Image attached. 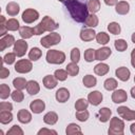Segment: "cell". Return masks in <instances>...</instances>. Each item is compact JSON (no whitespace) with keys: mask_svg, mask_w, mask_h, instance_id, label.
Returning a JSON list of instances; mask_svg holds the SVG:
<instances>
[{"mask_svg":"<svg viewBox=\"0 0 135 135\" xmlns=\"http://www.w3.org/2000/svg\"><path fill=\"white\" fill-rule=\"evenodd\" d=\"M41 55H42L41 50L39 47H36L35 46V47L31 49V51L28 52V59L32 60V61H37L38 59H40Z\"/></svg>","mask_w":135,"mask_h":135,"instance_id":"cell-36","label":"cell"},{"mask_svg":"<svg viewBox=\"0 0 135 135\" xmlns=\"http://www.w3.org/2000/svg\"><path fill=\"white\" fill-rule=\"evenodd\" d=\"M0 110L1 111H12L13 110V104L11 102L2 101V102H0Z\"/></svg>","mask_w":135,"mask_h":135,"instance_id":"cell-51","label":"cell"},{"mask_svg":"<svg viewBox=\"0 0 135 135\" xmlns=\"http://www.w3.org/2000/svg\"><path fill=\"white\" fill-rule=\"evenodd\" d=\"M117 113H118V115H119L121 118H123V119L127 120V121L135 120V111L129 109L128 107H124V105L118 107Z\"/></svg>","mask_w":135,"mask_h":135,"instance_id":"cell-9","label":"cell"},{"mask_svg":"<svg viewBox=\"0 0 135 135\" xmlns=\"http://www.w3.org/2000/svg\"><path fill=\"white\" fill-rule=\"evenodd\" d=\"M134 82H135V76H134Z\"/></svg>","mask_w":135,"mask_h":135,"instance_id":"cell-59","label":"cell"},{"mask_svg":"<svg viewBox=\"0 0 135 135\" xmlns=\"http://www.w3.org/2000/svg\"><path fill=\"white\" fill-rule=\"evenodd\" d=\"M19 35L21 36L22 39H30L34 34V27H30V26H20L19 28Z\"/></svg>","mask_w":135,"mask_h":135,"instance_id":"cell-26","label":"cell"},{"mask_svg":"<svg viewBox=\"0 0 135 135\" xmlns=\"http://www.w3.org/2000/svg\"><path fill=\"white\" fill-rule=\"evenodd\" d=\"M21 18H22V20H23L24 23L31 24L34 21H36V20L39 19V13L36 9H34V8H26L22 13Z\"/></svg>","mask_w":135,"mask_h":135,"instance_id":"cell-8","label":"cell"},{"mask_svg":"<svg viewBox=\"0 0 135 135\" xmlns=\"http://www.w3.org/2000/svg\"><path fill=\"white\" fill-rule=\"evenodd\" d=\"M75 116H76V118H77L79 121L84 122V121H86V120L89 119V117H90V113H89L86 110H83V111H77L76 114H75Z\"/></svg>","mask_w":135,"mask_h":135,"instance_id":"cell-46","label":"cell"},{"mask_svg":"<svg viewBox=\"0 0 135 135\" xmlns=\"http://www.w3.org/2000/svg\"><path fill=\"white\" fill-rule=\"evenodd\" d=\"M59 27V23L54 21L50 16H44L42 20L34 27V34L35 35H41L45 32H54Z\"/></svg>","mask_w":135,"mask_h":135,"instance_id":"cell-2","label":"cell"},{"mask_svg":"<svg viewBox=\"0 0 135 135\" xmlns=\"http://www.w3.org/2000/svg\"><path fill=\"white\" fill-rule=\"evenodd\" d=\"M111 115H112V111L109 108H101L98 111V118L99 121L101 122H108L111 118Z\"/></svg>","mask_w":135,"mask_h":135,"instance_id":"cell-25","label":"cell"},{"mask_svg":"<svg viewBox=\"0 0 135 135\" xmlns=\"http://www.w3.org/2000/svg\"><path fill=\"white\" fill-rule=\"evenodd\" d=\"M11 97H12V99H13L14 101H16V102H21V101H23V99H24V94H23L22 90H17V89H15V91L12 92Z\"/></svg>","mask_w":135,"mask_h":135,"instance_id":"cell-44","label":"cell"},{"mask_svg":"<svg viewBox=\"0 0 135 135\" xmlns=\"http://www.w3.org/2000/svg\"><path fill=\"white\" fill-rule=\"evenodd\" d=\"M109 71H110V66L107 63H103L102 61L94 66V73L98 76H104L109 73Z\"/></svg>","mask_w":135,"mask_h":135,"instance_id":"cell-21","label":"cell"},{"mask_svg":"<svg viewBox=\"0 0 135 135\" xmlns=\"http://www.w3.org/2000/svg\"><path fill=\"white\" fill-rule=\"evenodd\" d=\"M86 6H88L89 12H91L92 14H95L99 12L100 9V1L99 0H88Z\"/></svg>","mask_w":135,"mask_h":135,"instance_id":"cell-30","label":"cell"},{"mask_svg":"<svg viewBox=\"0 0 135 135\" xmlns=\"http://www.w3.org/2000/svg\"><path fill=\"white\" fill-rule=\"evenodd\" d=\"M8 75H9V70L6 69V68H4V66L2 65V66H1V70H0V78L4 79V78H6Z\"/></svg>","mask_w":135,"mask_h":135,"instance_id":"cell-52","label":"cell"},{"mask_svg":"<svg viewBox=\"0 0 135 135\" xmlns=\"http://www.w3.org/2000/svg\"><path fill=\"white\" fill-rule=\"evenodd\" d=\"M56 100L60 103H64L70 99V91L66 88H60L55 93Z\"/></svg>","mask_w":135,"mask_h":135,"instance_id":"cell-14","label":"cell"},{"mask_svg":"<svg viewBox=\"0 0 135 135\" xmlns=\"http://www.w3.org/2000/svg\"><path fill=\"white\" fill-rule=\"evenodd\" d=\"M65 133H66V135H76V134L81 135L82 131H81V128L78 124L72 122V123L68 124V127L65 129Z\"/></svg>","mask_w":135,"mask_h":135,"instance_id":"cell-28","label":"cell"},{"mask_svg":"<svg viewBox=\"0 0 135 135\" xmlns=\"http://www.w3.org/2000/svg\"><path fill=\"white\" fill-rule=\"evenodd\" d=\"M97 43L99 44H102V45H105L109 41H110V36L105 33V32H100L98 34H96V37H95Z\"/></svg>","mask_w":135,"mask_h":135,"instance_id":"cell-38","label":"cell"},{"mask_svg":"<svg viewBox=\"0 0 135 135\" xmlns=\"http://www.w3.org/2000/svg\"><path fill=\"white\" fill-rule=\"evenodd\" d=\"M12 94L9 86L6 83H2L0 85V98L1 99H6L8 98V96Z\"/></svg>","mask_w":135,"mask_h":135,"instance_id":"cell-43","label":"cell"},{"mask_svg":"<svg viewBox=\"0 0 135 135\" xmlns=\"http://www.w3.org/2000/svg\"><path fill=\"white\" fill-rule=\"evenodd\" d=\"M64 5L72 19L78 23L84 22L86 17L89 16V9L86 3L84 2H81L79 0H68L64 2Z\"/></svg>","mask_w":135,"mask_h":135,"instance_id":"cell-1","label":"cell"},{"mask_svg":"<svg viewBox=\"0 0 135 135\" xmlns=\"http://www.w3.org/2000/svg\"><path fill=\"white\" fill-rule=\"evenodd\" d=\"M112 54V50L108 46H102L98 50H96V60L98 61H104L107 60Z\"/></svg>","mask_w":135,"mask_h":135,"instance_id":"cell-15","label":"cell"},{"mask_svg":"<svg viewBox=\"0 0 135 135\" xmlns=\"http://www.w3.org/2000/svg\"><path fill=\"white\" fill-rule=\"evenodd\" d=\"M16 57H17V55L13 52H9V53H6L5 55H4V57H2L1 58V61H2V63H6V64H13V63H15V61H16Z\"/></svg>","mask_w":135,"mask_h":135,"instance_id":"cell-41","label":"cell"},{"mask_svg":"<svg viewBox=\"0 0 135 135\" xmlns=\"http://www.w3.org/2000/svg\"><path fill=\"white\" fill-rule=\"evenodd\" d=\"M131 64L135 69V49H133L131 52Z\"/></svg>","mask_w":135,"mask_h":135,"instance_id":"cell-53","label":"cell"},{"mask_svg":"<svg viewBox=\"0 0 135 135\" xmlns=\"http://www.w3.org/2000/svg\"><path fill=\"white\" fill-rule=\"evenodd\" d=\"M82 83H83V85L85 88L90 89V88H93V86H95L97 84V79L93 75H85L82 78Z\"/></svg>","mask_w":135,"mask_h":135,"instance_id":"cell-29","label":"cell"},{"mask_svg":"<svg viewBox=\"0 0 135 135\" xmlns=\"http://www.w3.org/2000/svg\"><path fill=\"white\" fill-rule=\"evenodd\" d=\"M26 92L30 95H37L40 92V85L36 80H30L26 84Z\"/></svg>","mask_w":135,"mask_h":135,"instance_id":"cell-22","label":"cell"},{"mask_svg":"<svg viewBox=\"0 0 135 135\" xmlns=\"http://www.w3.org/2000/svg\"><path fill=\"white\" fill-rule=\"evenodd\" d=\"M7 33V28H6V19L3 15L0 16V36H5Z\"/></svg>","mask_w":135,"mask_h":135,"instance_id":"cell-48","label":"cell"},{"mask_svg":"<svg viewBox=\"0 0 135 135\" xmlns=\"http://www.w3.org/2000/svg\"><path fill=\"white\" fill-rule=\"evenodd\" d=\"M19 12H20V6H19V4L17 2L12 1V2H8L6 4V13L9 16H12V17L17 16L19 14Z\"/></svg>","mask_w":135,"mask_h":135,"instance_id":"cell-24","label":"cell"},{"mask_svg":"<svg viewBox=\"0 0 135 135\" xmlns=\"http://www.w3.org/2000/svg\"><path fill=\"white\" fill-rule=\"evenodd\" d=\"M131 40H132L133 43H135V32L132 34V36H131Z\"/></svg>","mask_w":135,"mask_h":135,"instance_id":"cell-57","label":"cell"},{"mask_svg":"<svg viewBox=\"0 0 135 135\" xmlns=\"http://www.w3.org/2000/svg\"><path fill=\"white\" fill-rule=\"evenodd\" d=\"M65 70H66L68 74H69L70 76H72V77L77 76L78 73H79V66H78L77 63H75V62H70V63H68V65L65 66Z\"/></svg>","mask_w":135,"mask_h":135,"instance_id":"cell-34","label":"cell"},{"mask_svg":"<svg viewBox=\"0 0 135 135\" xmlns=\"http://www.w3.org/2000/svg\"><path fill=\"white\" fill-rule=\"evenodd\" d=\"M26 84H27V81L25 78L23 77H17L13 80V85L15 89L17 90H23V89H26Z\"/></svg>","mask_w":135,"mask_h":135,"instance_id":"cell-32","label":"cell"},{"mask_svg":"<svg viewBox=\"0 0 135 135\" xmlns=\"http://www.w3.org/2000/svg\"><path fill=\"white\" fill-rule=\"evenodd\" d=\"M47 134L57 135V132L55 130H51V129H47V128H42L38 131V135H47Z\"/></svg>","mask_w":135,"mask_h":135,"instance_id":"cell-50","label":"cell"},{"mask_svg":"<svg viewBox=\"0 0 135 135\" xmlns=\"http://www.w3.org/2000/svg\"><path fill=\"white\" fill-rule=\"evenodd\" d=\"M115 75L116 77L121 80V81H128L130 79V76H131V72L128 68L126 66H120V68H117L115 70Z\"/></svg>","mask_w":135,"mask_h":135,"instance_id":"cell-16","label":"cell"},{"mask_svg":"<svg viewBox=\"0 0 135 135\" xmlns=\"http://www.w3.org/2000/svg\"><path fill=\"white\" fill-rule=\"evenodd\" d=\"M60 41H61L60 34L59 33H56V32H51L49 35H46V36H44V37L41 38L40 44L43 47H45V49H50L51 46L58 44Z\"/></svg>","mask_w":135,"mask_h":135,"instance_id":"cell-5","label":"cell"},{"mask_svg":"<svg viewBox=\"0 0 135 135\" xmlns=\"http://www.w3.org/2000/svg\"><path fill=\"white\" fill-rule=\"evenodd\" d=\"M57 121H58V115L56 112L50 111L43 116V122L49 126H54Z\"/></svg>","mask_w":135,"mask_h":135,"instance_id":"cell-23","label":"cell"},{"mask_svg":"<svg viewBox=\"0 0 135 135\" xmlns=\"http://www.w3.org/2000/svg\"><path fill=\"white\" fill-rule=\"evenodd\" d=\"M108 31L113 35H119L121 32V27H120L118 22L113 21V22H110L108 24Z\"/></svg>","mask_w":135,"mask_h":135,"instance_id":"cell-40","label":"cell"},{"mask_svg":"<svg viewBox=\"0 0 135 135\" xmlns=\"http://www.w3.org/2000/svg\"><path fill=\"white\" fill-rule=\"evenodd\" d=\"M70 58H71L72 62H75V63H78V62H79V60H80V51H79L78 47L72 49Z\"/></svg>","mask_w":135,"mask_h":135,"instance_id":"cell-47","label":"cell"},{"mask_svg":"<svg viewBox=\"0 0 135 135\" xmlns=\"http://www.w3.org/2000/svg\"><path fill=\"white\" fill-rule=\"evenodd\" d=\"M45 60L50 64H62L65 61V54L62 51L50 50L46 52Z\"/></svg>","mask_w":135,"mask_h":135,"instance_id":"cell-3","label":"cell"},{"mask_svg":"<svg viewBox=\"0 0 135 135\" xmlns=\"http://www.w3.org/2000/svg\"><path fill=\"white\" fill-rule=\"evenodd\" d=\"M96 32L94 31V28L92 27H85V28H82L80 31V39L84 42H89V41H92L93 39H95L96 37Z\"/></svg>","mask_w":135,"mask_h":135,"instance_id":"cell-11","label":"cell"},{"mask_svg":"<svg viewBox=\"0 0 135 135\" xmlns=\"http://www.w3.org/2000/svg\"><path fill=\"white\" fill-rule=\"evenodd\" d=\"M6 134H7V135H23V130H22L19 126L14 124V126L7 131Z\"/></svg>","mask_w":135,"mask_h":135,"instance_id":"cell-49","label":"cell"},{"mask_svg":"<svg viewBox=\"0 0 135 135\" xmlns=\"http://www.w3.org/2000/svg\"><path fill=\"white\" fill-rule=\"evenodd\" d=\"M89 101L88 99H84V98H79L78 100H76L75 102V110L76 111H83V110H86L88 107H89Z\"/></svg>","mask_w":135,"mask_h":135,"instance_id":"cell-39","label":"cell"},{"mask_svg":"<svg viewBox=\"0 0 135 135\" xmlns=\"http://www.w3.org/2000/svg\"><path fill=\"white\" fill-rule=\"evenodd\" d=\"M68 75H69V74H68L66 70H62V69L56 70L55 73H54V76L57 78L58 81H64V80H66Z\"/></svg>","mask_w":135,"mask_h":135,"instance_id":"cell-45","label":"cell"},{"mask_svg":"<svg viewBox=\"0 0 135 135\" xmlns=\"http://www.w3.org/2000/svg\"><path fill=\"white\" fill-rule=\"evenodd\" d=\"M131 96H132V98H134L135 99V86H133L132 89H131Z\"/></svg>","mask_w":135,"mask_h":135,"instance_id":"cell-56","label":"cell"},{"mask_svg":"<svg viewBox=\"0 0 135 135\" xmlns=\"http://www.w3.org/2000/svg\"><path fill=\"white\" fill-rule=\"evenodd\" d=\"M114 46L118 52H124L128 49V43L124 39H116L114 42Z\"/></svg>","mask_w":135,"mask_h":135,"instance_id":"cell-42","label":"cell"},{"mask_svg":"<svg viewBox=\"0 0 135 135\" xmlns=\"http://www.w3.org/2000/svg\"><path fill=\"white\" fill-rule=\"evenodd\" d=\"M58 1H60V2H62V3H64L65 1H68V0H58Z\"/></svg>","mask_w":135,"mask_h":135,"instance_id":"cell-58","label":"cell"},{"mask_svg":"<svg viewBox=\"0 0 135 135\" xmlns=\"http://www.w3.org/2000/svg\"><path fill=\"white\" fill-rule=\"evenodd\" d=\"M15 37L13 35H5L0 39V51H4L5 49L14 45L15 43Z\"/></svg>","mask_w":135,"mask_h":135,"instance_id":"cell-17","label":"cell"},{"mask_svg":"<svg viewBox=\"0 0 135 135\" xmlns=\"http://www.w3.org/2000/svg\"><path fill=\"white\" fill-rule=\"evenodd\" d=\"M103 86H104V89H105L107 91H114V90L117 89L118 82H117V80L114 79V78H108V79L104 80Z\"/></svg>","mask_w":135,"mask_h":135,"instance_id":"cell-33","label":"cell"},{"mask_svg":"<svg viewBox=\"0 0 135 135\" xmlns=\"http://www.w3.org/2000/svg\"><path fill=\"white\" fill-rule=\"evenodd\" d=\"M43 86L45 89H49V90H52L54 88L57 86V83H58V80L57 78L54 76V75H46L43 77Z\"/></svg>","mask_w":135,"mask_h":135,"instance_id":"cell-19","label":"cell"},{"mask_svg":"<svg viewBox=\"0 0 135 135\" xmlns=\"http://www.w3.org/2000/svg\"><path fill=\"white\" fill-rule=\"evenodd\" d=\"M102 99H103L102 93L99 91H93L88 94V101L92 105H99L101 103Z\"/></svg>","mask_w":135,"mask_h":135,"instance_id":"cell-13","label":"cell"},{"mask_svg":"<svg viewBox=\"0 0 135 135\" xmlns=\"http://www.w3.org/2000/svg\"><path fill=\"white\" fill-rule=\"evenodd\" d=\"M103 1H104V3H105L107 5H109V6L116 5L117 2H118V0H103Z\"/></svg>","mask_w":135,"mask_h":135,"instance_id":"cell-54","label":"cell"},{"mask_svg":"<svg viewBox=\"0 0 135 135\" xmlns=\"http://www.w3.org/2000/svg\"><path fill=\"white\" fill-rule=\"evenodd\" d=\"M30 109L34 114H40L45 110V103L42 99H35L30 103Z\"/></svg>","mask_w":135,"mask_h":135,"instance_id":"cell-12","label":"cell"},{"mask_svg":"<svg viewBox=\"0 0 135 135\" xmlns=\"http://www.w3.org/2000/svg\"><path fill=\"white\" fill-rule=\"evenodd\" d=\"M130 131H131V133H132L133 135H135V122L130 126Z\"/></svg>","mask_w":135,"mask_h":135,"instance_id":"cell-55","label":"cell"},{"mask_svg":"<svg viewBox=\"0 0 135 135\" xmlns=\"http://www.w3.org/2000/svg\"><path fill=\"white\" fill-rule=\"evenodd\" d=\"M98 23H99V19H98V17H97L95 14H90V15L86 17L85 21H84L85 26L92 27V28L98 26Z\"/></svg>","mask_w":135,"mask_h":135,"instance_id":"cell-27","label":"cell"},{"mask_svg":"<svg viewBox=\"0 0 135 135\" xmlns=\"http://www.w3.org/2000/svg\"><path fill=\"white\" fill-rule=\"evenodd\" d=\"M128 100V94L124 90L122 89H118V90H114V92L112 93V101L115 103H122L126 102Z\"/></svg>","mask_w":135,"mask_h":135,"instance_id":"cell-10","label":"cell"},{"mask_svg":"<svg viewBox=\"0 0 135 135\" xmlns=\"http://www.w3.org/2000/svg\"><path fill=\"white\" fill-rule=\"evenodd\" d=\"M17 119H18L19 122H21V123H24V124L30 123V122L32 121V114H31L27 110L21 109V110H19L18 113H17Z\"/></svg>","mask_w":135,"mask_h":135,"instance_id":"cell-18","label":"cell"},{"mask_svg":"<svg viewBox=\"0 0 135 135\" xmlns=\"http://www.w3.org/2000/svg\"><path fill=\"white\" fill-rule=\"evenodd\" d=\"M28 44L25 41V39H17L14 43V53L17 55V57H23L27 51Z\"/></svg>","mask_w":135,"mask_h":135,"instance_id":"cell-7","label":"cell"},{"mask_svg":"<svg viewBox=\"0 0 135 135\" xmlns=\"http://www.w3.org/2000/svg\"><path fill=\"white\" fill-rule=\"evenodd\" d=\"M124 131V122L118 117H113L110 120V127L108 130L109 135H122Z\"/></svg>","mask_w":135,"mask_h":135,"instance_id":"cell-4","label":"cell"},{"mask_svg":"<svg viewBox=\"0 0 135 135\" xmlns=\"http://www.w3.org/2000/svg\"><path fill=\"white\" fill-rule=\"evenodd\" d=\"M115 11L118 15H127L130 12V4L127 1H118L115 5Z\"/></svg>","mask_w":135,"mask_h":135,"instance_id":"cell-20","label":"cell"},{"mask_svg":"<svg viewBox=\"0 0 135 135\" xmlns=\"http://www.w3.org/2000/svg\"><path fill=\"white\" fill-rule=\"evenodd\" d=\"M13 120L12 111H1L0 112V122L2 124H7Z\"/></svg>","mask_w":135,"mask_h":135,"instance_id":"cell-31","label":"cell"},{"mask_svg":"<svg viewBox=\"0 0 135 135\" xmlns=\"http://www.w3.org/2000/svg\"><path fill=\"white\" fill-rule=\"evenodd\" d=\"M33 70V63L30 59H20L15 63V71L19 74H27Z\"/></svg>","mask_w":135,"mask_h":135,"instance_id":"cell-6","label":"cell"},{"mask_svg":"<svg viewBox=\"0 0 135 135\" xmlns=\"http://www.w3.org/2000/svg\"><path fill=\"white\" fill-rule=\"evenodd\" d=\"M83 57H84V60L86 62H93L94 60H96V50H94L92 47L86 49L84 51Z\"/></svg>","mask_w":135,"mask_h":135,"instance_id":"cell-37","label":"cell"},{"mask_svg":"<svg viewBox=\"0 0 135 135\" xmlns=\"http://www.w3.org/2000/svg\"><path fill=\"white\" fill-rule=\"evenodd\" d=\"M6 28H7V31H11V32H15V31L19 30L20 28L19 21L15 18H11V19L6 20Z\"/></svg>","mask_w":135,"mask_h":135,"instance_id":"cell-35","label":"cell"}]
</instances>
